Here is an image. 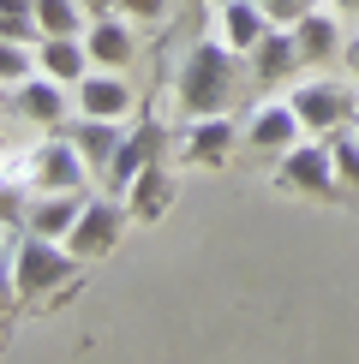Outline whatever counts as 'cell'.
<instances>
[{"mask_svg": "<svg viewBox=\"0 0 359 364\" xmlns=\"http://www.w3.org/2000/svg\"><path fill=\"white\" fill-rule=\"evenodd\" d=\"M234 149V119L228 114H198L186 132V156L192 161H222Z\"/></svg>", "mask_w": 359, "mask_h": 364, "instance_id": "ac0fdd59", "label": "cell"}, {"mask_svg": "<svg viewBox=\"0 0 359 364\" xmlns=\"http://www.w3.org/2000/svg\"><path fill=\"white\" fill-rule=\"evenodd\" d=\"M341 60H348V78H353V84H359V36H353V42H348V48H341Z\"/></svg>", "mask_w": 359, "mask_h": 364, "instance_id": "d4e9b609", "label": "cell"}, {"mask_svg": "<svg viewBox=\"0 0 359 364\" xmlns=\"http://www.w3.org/2000/svg\"><path fill=\"white\" fill-rule=\"evenodd\" d=\"M120 12H126L132 24H168L174 18V0H120Z\"/></svg>", "mask_w": 359, "mask_h": 364, "instance_id": "603a6c76", "label": "cell"}, {"mask_svg": "<svg viewBox=\"0 0 359 364\" xmlns=\"http://www.w3.org/2000/svg\"><path fill=\"white\" fill-rule=\"evenodd\" d=\"M90 6V18H102V12H120V0H84Z\"/></svg>", "mask_w": 359, "mask_h": 364, "instance_id": "484cf974", "label": "cell"}, {"mask_svg": "<svg viewBox=\"0 0 359 364\" xmlns=\"http://www.w3.org/2000/svg\"><path fill=\"white\" fill-rule=\"evenodd\" d=\"M234 78H239V54L222 36H204V42L186 48V60H180L174 96H180V108H186L192 119H198V114H228Z\"/></svg>", "mask_w": 359, "mask_h": 364, "instance_id": "6da1fadb", "label": "cell"}, {"mask_svg": "<svg viewBox=\"0 0 359 364\" xmlns=\"http://www.w3.org/2000/svg\"><path fill=\"white\" fill-rule=\"evenodd\" d=\"M126 203H132V215H138V221H156L162 209L174 203V186H168V173H162L156 161H150V168H144L138 179H132V191H126Z\"/></svg>", "mask_w": 359, "mask_h": 364, "instance_id": "d6986e66", "label": "cell"}, {"mask_svg": "<svg viewBox=\"0 0 359 364\" xmlns=\"http://www.w3.org/2000/svg\"><path fill=\"white\" fill-rule=\"evenodd\" d=\"M6 287L19 299H36V293H54V287H78V257H72L60 239L48 233H19L6 227Z\"/></svg>", "mask_w": 359, "mask_h": 364, "instance_id": "7a4b0ae2", "label": "cell"}, {"mask_svg": "<svg viewBox=\"0 0 359 364\" xmlns=\"http://www.w3.org/2000/svg\"><path fill=\"white\" fill-rule=\"evenodd\" d=\"M96 173L84 161V149L72 144V138H48V144H36L30 149V161H24V179L36 191H90L84 179Z\"/></svg>", "mask_w": 359, "mask_h": 364, "instance_id": "8992f818", "label": "cell"}, {"mask_svg": "<svg viewBox=\"0 0 359 364\" xmlns=\"http://www.w3.org/2000/svg\"><path fill=\"white\" fill-rule=\"evenodd\" d=\"M6 108L12 114H24L30 126H60V119L72 114V84H60V78H48V72H30L24 84H12L6 90Z\"/></svg>", "mask_w": 359, "mask_h": 364, "instance_id": "ba28073f", "label": "cell"}, {"mask_svg": "<svg viewBox=\"0 0 359 364\" xmlns=\"http://www.w3.org/2000/svg\"><path fill=\"white\" fill-rule=\"evenodd\" d=\"M329 6H335V12H359V0H329Z\"/></svg>", "mask_w": 359, "mask_h": 364, "instance_id": "4316f807", "label": "cell"}, {"mask_svg": "<svg viewBox=\"0 0 359 364\" xmlns=\"http://www.w3.org/2000/svg\"><path fill=\"white\" fill-rule=\"evenodd\" d=\"M299 66H306V54H299V42H293V24H269V36L251 48V72H258L264 84H276V78H288Z\"/></svg>", "mask_w": 359, "mask_h": 364, "instance_id": "2e32d148", "label": "cell"}, {"mask_svg": "<svg viewBox=\"0 0 359 364\" xmlns=\"http://www.w3.org/2000/svg\"><path fill=\"white\" fill-rule=\"evenodd\" d=\"M216 36L228 42L234 54H251L269 36V12L258 6V0H222L216 6Z\"/></svg>", "mask_w": 359, "mask_h": 364, "instance_id": "7c38bea8", "label": "cell"}, {"mask_svg": "<svg viewBox=\"0 0 359 364\" xmlns=\"http://www.w3.org/2000/svg\"><path fill=\"white\" fill-rule=\"evenodd\" d=\"M72 108H78V114H96V119H132V114H138V90L126 84V72L90 66V78L72 84Z\"/></svg>", "mask_w": 359, "mask_h": 364, "instance_id": "52a82bcc", "label": "cell"}, {"mask_svg": "<svg viewBox=\"0 0 359 364\" xmlns=\"http://www.w3.org/2000/svg\"><path fill=\"white\" fill-rule=\"evenodd\" d=\"M293 42H299V54H306V66H318V60H329V54H341L348 42H341V18L329 6H311L306 18L293 24Z\"/></svg>", "mask_w": 359, "mask_h": 364, "instance_id": "e0dca14e", "label": "cell"}, {"mask_svg": "<svg viewBox=\"0 0 359 364\" xmlns=\"http://www.w3.org/2000/svg\"><path fill=\"white\" fill-rule=\"evenodd\" d=\"M84 48H90V60H96V66L126 72V66H132V54H138L132 18H126V12H102V18H90V30H84Z\"/></svg>", "mask_w": 359, "mask_h": 364, "instance_id": "30bf717a", "label": "cell"}, {"mask_svg": "<svg viewBox=\"0 0 359 364\" xmlns=\"http://www.w3.org/2000/svg\"><path fill=\"white\" fill-rule=\"evenodd\" d=\"M66 138L84 149V161H90L96 173H108L114 149L126 144V119H96V114H78V119H72V132H66Z\"/></svg>", "mask_w": 359, "mask_h": 364, "instance_id": "5bb4252c", "label": "cell"}, {"mask_svg": "<svg viewBox=\"0 0 359 364\" xmlns=\"http://www.w3.org/2000/svg\"><path fill=\"white\" fill-rule=\"evenodd\" d=\"M329 144H335V168H341V186H359V138H353V126H341Z\"/></svg>", "mask_w": 359, "mask_h": 364, "instance_id": "7402d4cb", "label": "cell"}, {"mask_svg": "<svg viewBox=\"0 0 359 364\" xmlns=\"http://www.w3.org/2000/svg\"><path fill=\"white\" fill-rule=\"evenodd\" d=\"M156 149H162V119H156V114H144L138 126L126 132V144L114 149L108 173H102V179H108V191H120V197H126V191H132V179H138L150 161H156Z\"/></svg>", "mask_w": 359, "mask_h": 364, "instance_id": "9c48e42d", "label": "cell"}, {"mask_svg": "<svg viewBox=\"0 0 359 364\" xmlns=\"http://www.w3.org/2000/svg\"><path fill=\"white\" fill-rule=\"evenodd\" d=\"M30 72H36V54H30L24 42H6V36H0V78H6V90L24 84Z\"/></svg>", "mask_w": 359, "mask_h": 364, "instance_id": "44dd1931", "label": "cell"}, {"mask_svg": "<svg viewBox=\"0 0 359 364\" xmlns=\"http://www.w3.org/2000/svg\"><path fill=\"white\" fill-rule=\"evenodd\" d=\"M258 6L269 12V24H299L311 6H318V0H258Z\"/></svg>", "mask_w": 359, "mask_h": 364, "instance_id": "cb8c5ba5", "label": "cell"}, {"mask_svg": "<svg viewBox=\"0 0 359 364\" xmlns=\"http://www.w3.org/2000/svg\"><path fill=\"white\" fill-rule=\"evenodd\" d=\"M288 102H293V114L306 119L311 138H335L341 126H353V119H359V96L341 78H306Z\"/></svg>", "mask_w": 359, "mask_h": 364, "instance_id": "277c9868", "label": "cell"}, {"mask_svg": "<svg viewBox=\"0 0 359 364\" xmlns=\"http://www.w3.org/2000/svg\"><path fill=\"white\" fill-rule=\"evenodd\" d=\"M246 138L258 149H293L299 138H306V119L293 114V102H258V108L246 114Z\"/></svg>", "mask_w": 359, "mask_h": 364, "instance_id": "8fae6325", "label": "cell"}, {"mask_svg": "<svg viewBox=\"0 0 359 364\" xmlns=\"http://www.w3.org/2000/svg\"><path fill=\"white\" fill-rule=\"evenodd\" d=\"M126 221H132V203L120 191H90V203L78 209V221H72V233L60 239L78 263H96V257H108L114 245H120V233H126Z\"/></svg>", "mask_w": 359, "mask_h": 364, "instance_id": "3957f363", "label": "cell"}, {"mask_svg": "<svg viewBox=\"0 0 359 364\" xmlns=\"http://www.w3.org/2000/svg\"><path fill=\"white\" fill-rule=\"evenodd\" d=\"M84 203H90V191H42L24 203V227L30 233H48V239H66Z\"/></svg>", "mask_w": 359, "mask_h": 364, "instance_id": "4fadbf2b", "label": "cell"}, {"mask_svg": "<svg viewBox=\"0 0 359 364\" xmlns=\"http://www.w3.org/2000/svg\"><path fill=\"white\" fill-rule=\"evenodd\" d=\"M276 179L288 191H311V197H335L341 191V168H335V144L318 138V144H306L299 138L293 149H281V168Z\"/></svg>", "mask_w": 359, "mask_h": 364, "instance_id": "5b68a950", "label": "cell"}, {"mask_svg": "<svg viewBox=\"0 0 359 364\" xmlns=\"http://www.w3.org/2000/svg\"><path fill=\"white\" fill-rule=\"evenodd\" d=\"M353 138H359V119H353Z\"/></svg>", "mask_w": 359, "mask_h": 364, "instance_id": "83f0119b", "label": "cell"}, {"mask_svg": "<svg viewBox=\"0 0 359 364\" xmlns=\"http://www.w3.org/2000/svg\"><path fill=\"white\" fill-rule=\"evenodd\" d=\"M36 66L48 72V78H60V84H78V78H90V48H84V36H36Z\"/></svg>", "mask_w": 359, "mask_h": 364, "instance_id": "9a60e30c", "label": "cell"}, {"mask_svg": "<svg viewBox=\"0 0 359 364\" xmlns=\"http://www.w3.org/2000/svg\"><path fill=\"white\" fill-rule=\"evenodd\" d=\"M90 18V6L84 0H36V24H42V36H84V24Z\"/></svg>", "mask_w": 359, "mask_h": 364, "instance_id": "ffe728a7", "label": "cell"}]
</instances>
